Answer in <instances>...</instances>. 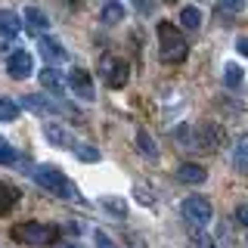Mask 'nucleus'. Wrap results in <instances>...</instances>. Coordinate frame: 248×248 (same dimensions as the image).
<instances>
[{
  "label": "nucleus",
  "instance_id": "6",
  "mask_svg": "<svg viewBox=\"0 0 248 248\" xmlns=\"http://www.w3.org/2000/svg\"><path fill=\"white\" fill-rule=\"evenodd\" d=\"M68 87L78 99H84V103H93L96 99V90H93V78L84 72V68H72L68 72Z\"/></svg>",
  "mask_w": 248,
  "mask_h": 248
},
{
  "label": "nucleus",
  "instance_id": "24",
  "mask_svg": "<svg viewBox=\"0 0 248 248\" xmlns=\"http://www.w3.org/2000/svg\"><path fill=\"white\" fill-rule=\"evenodd\" d=\"M223 84H227V87H239V84H242V68H239V65H227V68H223Z\"/></svg>",
  "mask_w": 248,
  "mask_h": 248
},
{
  "label": "nucleus",
  "instance_id": "7",
  "mask_svg": "<svg viewBox=\"0 0 248 248\" xmlns=\"http://www.w3.org/2000/svg\"><path fill=\"white\" fill-rule=\"evenodd\" d=\"M6 72H10V78H16V81L31 78V72H34V59H31V53L28 50H13L10 59H6Z\"/></svg>",
  "mask_w": 248,
  "mask_h": 248
},
{
  "label": "nucleus",
  "instance_id": "4",
  "mask_svg": "<svg viewBox=\"0 0 248 248\" xmlns=\"http://www.w3.org/2000/svg\"><path fill=\"white\" fill-rule=\"evenodd\" d=\"M180 214L186 217V223H189V227L205 230L208 223H211V217H214V208H211V202H208L205 196H189L180 205Z\"/></svg>",
  "mask_w": 248,
  "mask_h": 248
},
{
  "label": "nucleus",
  "instance_id": "29",
  "mask_svg": "<svg viewBox=\"0 0 248 248\" xmlns=\"http://www.w3.org/2000/svg\"><path fill=\"white\" fill-rule=\"evenodd\" d=\"M236 220L242 223V227H248V205H239L236 208Z\"/></svg>",
  "mask_w": 248,
  "mask_h": 248
},
{
  "label": "nucleus",
  "instance_id": "13",
  "mask_svg": "<svg viewBox=\"0 0 248 248\" xmlns=\"http://www.w3.org/2000/svg\"><path fill=\"white\" fill-rule=\"evenodd\" d=\"M205 168H202V165H192V161H186V165H180V168H177V180H180V183H192V186H196V183H205Z\"/></svg>",
  "mask_w": 248,
  "mask_h": 248
},
{
  "label": "nucleus",
  "instance_id": "18",
  "mask_svg": "<svg viewBox=\"0 0 248 248\" xmlns=\"http://www.w3.org/2000/svg\"><path fill=\"white\" fill-rule=\"evenodd\" d=\"M180 25L189 28V31H196L202 25V13L196 10V6H183V10H180Z\"/></svg>",
  "mask_w": 248,
  "mask_h": 248
},
{
  "label": "nucleus",
  "instance_id": "32",
  "mask_svg": "<svg viewBox=\"0 0 248 248\" xmlns=\"http://www.w3.org/2000/svg\"><path fill=\"white\" fill-rule=\"evenodd\" d=\"M65 248H78V245H65Z\"/></svg>",
  "mask_w": 248,
  "mask_h": 248
},
{
  "label": "nucleus",
  "instance_id": "15",
  "mask_svg": "<svg viewBox=\"0 0 248 248\" xmlns=\"http://www.w3.org/2000/svg\"><path fill=\"white\" fill-rule=\"evenodd\" d=\"M16 202H19V189L10 186V183H0V217L10 214L16 208Z\"/></svg>",
  "mask_w": 248,
  "mask_h": 248
},
{
  "label": "nucleus",
  "instance_id": "25",
  "mask_svg": "<svg viewBox=\"0 0 248 248\" xmlns=\"http://www.w3.org/2000/svg\"><path fill=\"white\" fill-rule=\"evenodd\" d=\"M16 158H19L16 149L6 143V140H0V165H16Z\"/></svg>",
  "mask_w": 248,
  "mask_h": 248
},
{
  "label": "nucleus",
  "instance_id": "26",
  "mask_svg": "<svg viewBox=\"0 0 248 248\" xmlns=\"http://www.w3.org/2000/svg\"><path fill=\"white\" fill-rule=\"evenodd\" d=\"M236 168L248 170V146H239V149H236Z\"/></svg>",
  "mask_w": 248,
  "mask_h": 248
},
{
  "label": "nucleus",
  "instance_id": "20",
  "mask_svg": "<svg viewBox=\"0 0 248 248\" xmlns=\"http://www.w3.org/2000/svg\"><path fill=\"white\" fill-rule=\"evenodd\" d=\"M189 245H192V248H214V239L208 236L205 230L192 227V230H189Z\"/></svg>",
  "mask_w": 248,
  "mask_h": 248
},
{
  "label": "nucleus",
  "instance_id": "1",
  "mask_svg": "<svg viewBox=\"0 0 248 248\" xmlns=\"http://www.w3.org/2000/svg\"><path fill=\"white\" fill-rule=\"evenodd\" d=\"M31 177H34V183H41L46 192H53V196H59V199H78V189H75V183L68 180L65 174H62L59 168H53V165H41V168H34L31 170Z\"/></svg>",
  "mask_w": 248,
  "mask_h": 248
},
{
  "label": "nucleus",
  "instance_id": "21",
  "mask_svg": "<svg viewBox=\"0 0 248 248\" xmlns=\"http://www.w3.org/2000/svg\"><path fill=\"white\" fill-rule=\"evenodd\" d=\"M103 208H106V211H112L115 217H124V214H127V202L118 199V196H106L103 199Z\"/></svg>",
  "mask_w": 248,
  "mask_h": 248
},
{
  "label": "nucleus",
  "instance_id": "30",
  "mask_svg": "<svg viewBox=\"0 0 248 248\" xmlns=\"http://www.w3.org/2000/svg\"><path fill=\"white\" fill-rule=\"evenodd\" d=\"M137 196H140V202H143V205H152V196L146 192V186H137Z\"/></svg>",
  "mask_w": 248,
  "mask_h": 248
},
{
  "label": "nucleus",
  "instance_id": "17",
  "mask_svg": "<svg viewBox=\"0 0 248 248\" xmlns=\"http://www.w3.org/2000/svg\"><path fill=\"white\" fill-rule=\"evenodd\" d=\"M137 146L146 158H158V146H155V140L146 134V130H137Z\"/></svg>",
  "mask_w": 248,
  "mask_h": 248
},
{
  "label": "nucleus",
  "instance_id": "28",
  "mask_svg": "<svg viewBox=\"0 0 248 248\" xmlns=\"http://www.w3.org/2000/svg\"><path fill=\"white\" fill-rule=\"evenodd\" d=\"M93 239H96V248H118V245H115V242L106 236L103 230H96V236H93Z\"/></svg>",
  "mask_w": 248,
  "mask_h": 248
},
{
  "label": "nucleus",
  "instance_id": "8",
  "mask_svg": "<svg viewBox=\"0 0 248 248\" xmlns=\"http://www.w3.org/2000/svg\"><path fill=\"white\" fill-rule=\"evenodd\" d=\"M220 140H223V134H220V127L217 124H199L196 127V149H205V152H211V149H217L220 146Z\"/></svg>",
  "mask_w": 248,
  "mask_h": 248
},
{
  "label": "nucleus",
  "instance_id": "5",
  "mask_svg": "<svg viewBox=\"0 0 248 248\" xmlns=\"http://www.w3.org/2000/svg\"><path fill=\"white\" fill-rule=\"evenodd\" d=\"M99 75L103 81L108 84L112 90H121L127 84V75H130V65L124 59H115V56H103L99 59Z\"/></svg>",
  "mask_w": 248,
  "mask_h": 248
},
{
  "label": "nucleus",
  "instance_id": "2",
  "mask_svg": "<svg viewBox=\"0 0 248 248\" xmlns=\"http://www.w3.org/2000/svg\"><path fill=\"white\" fill-rule=\"evenodd\" d=\"M158 50H161V62H168V65H177V62L186 59V41L180 37L177 25L158 22Z\"/></svg>",
  "mask_w": 248,
  "mask_h": 248
},
{
  "label": "nucleus",
  "instance_id": "3",
  "mask_svg": "<svg viewBox=\"0 0 248 248\" xmlns=\"http://www.w3.org/2000/svg\"><path fill=\"white\" fill-rule=\"evenodd\" d=\"M56 236H59L56 227H50V223H37V220L16 223V227H13V239L22 242V245H50Z\"/></svg>",
  "mask_w": 248,
  "mask_h": 248
},
{
  "label": "nucleus",
  "instance_id": "16",
  "mask_svg": "<svg viewBox=\"0 0 248 248\" xmlns=\"http://www.w3.org/2000/svg\"><path fill=\"white\" fill-rule=\"evenodd\" d=\"M22 106L31 108V112H41V115L56 112V103H50V99H44V96H22Z\"/></svg>",
  "mask_w": 248,
  "mask_h": 248
},
{
  "label": "nucleus",
  "instance_id": "11",
  "mask_svg": "<svg viewBox=\"0 0 248 248\" xmlns=\"http://www.w3.org/2000/svg\"><path fill=\"white\" fill-rule=\"evenodd\" d=\"M25 28L31 31V34L41 37L44 31L50 28V19H46V13H41L37 6H28V10H25Z\"/></svg>",
  "mask_w": 248,
  "mask_h": 248
},
{
  "label": "nucleus",
  "instance_id": "10",
  "mask_svg": "<svg viewBox=\"0 0 248 248\" xmlns=\"http://www.w3.org/2000/svg\"><path fill=\"white\" fill-rule=\"evenodd\" d=\"M37 46H41V56L46 59V62H65V46H62L56 37H46V34H41V41H37Z\"/></svg>",
  "mask_w": 248,
  "mask_h": 248
},
{
  "label": "nucleus",
  "instance_id": "23",
  "mask_svg": "<svg viewBox=\"0 0 248 248\" xmlns=\"http://www.w3.org/2000/svg\"><path fill=\"white\" fill-rule=\"evenodd\" d=\"M75 155L81 161H99V149H96V146H87V143H78L75 146Z\"/></svg>",
  "mask_w": 248,
  "mask_h": 248
},
{
  "label": "nucleus",
  "instance_id": "9",
  "mask_svg": "<svg viewBox=\"0 0 248 248\" xmlns=\"http://www.w3.org/2000/svg\"><path fill=\"white\" fill-rule=\"evenodd\" d=\"M44 137L50 140L53 146H59V149H75V146H78V143H75V137L68 134L62 124H53V121H50V124H44Z\"/></svg>",
  "mask_w": 248,
  "mask_h": 248
},
{
  "label": "nucleus",
  "instance_id": "19",
  "mask_svg": "<svg viewBox=\"0 0 248 248\" xmlns=\"http://www.w3.org/2000/svg\"><path fill=\"white\" fill-rule=\"evenodd\" d=\"M121 19H124V6L121 3L112 0V3L103 6V22H106V25H115V22H121Z\"/></svg>",
  "mask_w": 248,
  "mask_h": 248
},
{
  "label": "nucleus",
  "instance_id": "14",
  "mask_svg": "<svg viewBox=\"0 0 248 248\" xmlns=\"http://www.w3.org/2000/svg\"><path fill=\"white\" fill-rule=\"evenodd\" d=\"M22 31V19L16 16L13 10H0V34L10 41V37H16Z\"/></svg>",
  "mask_w": 248,
  "mask_h": 248
},
{
  "label": "nucleus",
  "instance_id": "22",
  "mask_svg": "<svg viewBox=\"0 0 248 248\" xmlns=\"http://www.w3.org/2000/svg\"><path fill=\"white\" fill-rule=\"evenodd\" d=\"M16 118H19V103L0 96V121H16Z\"/></svg>",
  "mask_w": 248,
  "mask_h": 248
},
{
  "label": "nucleus",
  "instance_id": "12",
  "mask_svg": "<svg viewBox=\"0 0 248 248\" xmlns=\"http://www.w3.org/2000/svg\"><path fill=\"white\" fill-rule=\"evenodd\" d=\"M41 84H44V87L46 90H50V93H65V75H62L59 72V68H44V72H41Z\"/></svg>",
  "mask_w": 248,
  "mask_h": 248
},
{
  "label": "nucleus",
  "instance_id": "27",
  "mask_svg": "<svg viewBox=\"0 0 248 248\" xmlns=\"http://www.w3.org/2000/svg\"><path fill=\"white\" fill-rule=\"evenodd\" d=\"M217 6H220L223 13H239L242 10V0H217Z\"/></svg>",
  "mask_w": 248,
  "mask_h": 248
},
{
  "label": "nucleus",
  "instance_id": "31",
  "mask_svg": "<svg viewBox=\"0 0 248 248\" xmlns=\"http://www.w3.org/2000/svg\"><path fill=\"white\" fill-rule=\"evenodd\" d=\"M236 50H239V53H242V56L248 59V37H239V41H236Z\"/></svg>",
  "mask_w": 248,
  "mask_h": 248
}]
</instances>
